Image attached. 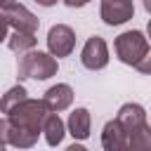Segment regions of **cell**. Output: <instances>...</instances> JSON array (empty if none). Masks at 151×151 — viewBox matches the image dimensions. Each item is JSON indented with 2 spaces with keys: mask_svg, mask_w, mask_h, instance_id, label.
I'll return each instance as SVG.
<instances>
[{
  "mask_svg": "<svg viewBox=\"0 0 151 151\" xmlns=\"http://www.w3.org/2000/svg\"><path fill=\"white\" fill-rule=\"evenodd\" d=\"M47 116H50L47 104H45L42 99H31V97H28L26 101L17 104L12 111L5 113V118H7L12 125L24 127V130H31V132H38V134L42 132V125H45Z\"/></svg>",
  "mask_w": 151,
  "mask_h": 151,
  "instance_id": "1",
  "label": "cell"
},
{
  "mask_svg": "<svg viewBox=\"0 0 151 151\" xmlns=\"http://www.w3.org/2000/svg\"><path fill=\"white\" fill-rule=\"evenodd\" d=\"M57 57H52L50 52H40V50H31L26 54H21L17 73L19 78H33V80H47L52 76H57Z\"/></svg>",
  "mask_w": 151,
  "mask_h": 151,
  "instance_id": "2",
  "label": "cell"
},
{
  "mask_svg": "<svg viewBox=\"0 0 151 151\" xmlns=\"http://www.w3.org/2000/svg\"><path fill=\"white\" fill-rule=\"evenodd\" d=\"M113 47H116V57L123 64L137 66L146 57V52L151 50V42H149V38L142 31H125V33H120L116 38Z\"/></svg>",
  "mask_w": 151,
  "mask_h": 151,
  "instance_id": "3",
  "label": "cell"
},
{
  "mask_svg": "<svg viewBox=\"0 0 151 151\" xmlns=\"http://www.w3.org/2000/svg\"><path fill=\"white\" fill-rule=\"evenodd\" d=\"M2 19H5V26L9 31H19V33H31L35 35L38 28H40V21L38 17L24 7L21 2H9V5H2Z\"/></svg>",
  "mask_w": 151,
  "mask_h": 151,
  "instance_id": "4",
  "label": "cell"
},
{
  "mask_svg": "<svg viewBox=\"0 0 151 151\" xmlns=\"http://www.w3.org/2000/svg\"><path fill=\"white\" fill-rule=\"evenodd\" d=\"M80 64L87 71H101L109 64V45L101 35H92L87 38V42L83 45L80 52Z\"/></svg>",
  "mask_w": 151,
  "mask_h": 151,
  "instance_id": "5",
  "label": "cell"
},
{
  "mask_svg": "<svg viewBox=\"0 0 151 151\" xmlns=\"http://www.w3.org/2000/svg\"><path fill=\"white\" fill-rule=\"evenodd\" d=\"M76 47V33L66 24H54L47 31V50L52 57H68Z\"/></svg>",
  "mask_w": 151,
  "mask_h": 151,
  "instance_id": "6",
  "label": "cell"
},
{
  "mask_svg": "<svg viewBox=\"0 0 151 151\" xmlns=\"http://www.w3.org/2000/svg\"><path fill=\"white\" fill-rule=\"evenodd\" d=\"M99 17L106 26H120L134 17V0H101Z\"/></svg>",
  "mask_w": 151,
  "mask_h": 151,
  "instance_id": "7",
  "label": "cell"
},
{
  "mask_svg": "<svg viewBox=\"0 0 151 151\" xmlns=\"http://www.w3.org/2000/svg\"><path fill=\"white\" fill-rule=\"evenodd\" d=\"M38 132H31V130H24V127H17L12 125L7 118L0 120V139H2V146H17V149H33L38 144Z\"/></svg>",
  "mask_w": 151,
  "mask_h": 151,
  "instance_id": "8",
  "label": "cell"
},
{
  "mask_svg": "<svg viewBox=\"0 0 151 151\" xmlns=\"http://www.w3.org/2000/svg\"><path fill=\"white\" fill-rule=\"evenodd\" d=\"M42 101L47 104L50 113H61V111H66V109L71 106V101H73V90H71V85H66V83H57V85H52V87L45 90Z\"/></svg>",
  "mask_w": 151,
  "mask_h": 151,
  "instance_id": "9",
  "label": "cell"
},
{
  "mask_svg": "<svg viewBox=\"0 0 151 151\" xmlns=\"http://www.w3.org/2000/svg\"><path fill=\"white\" fill-rule=\"evenodd\" d=\"M116 120L123 125V130H125V132H130V130H134V127H139V125H144V123H146V111H144V106H142V104L130 101V104H123V106L118 109Z\"/></svg>",
  "mask_w": 151,
  "mask_h": 151,
  "instance_id": "10",
  "label": "cell"
},
{
  "mask_svg": "<svg viewBox=\"0 0 151 151\" xmlns=\"http://www.w3.org/2000/svg\"><path fill=\"white\" fill-rule=\"evenodd\" d=\"M90 125H92V118H90V111L87 109H76L71 116H68V120H66V127H68V134L73 137V139H78V142H83V139H87L90 137Z\"/></svg>",
  "mask_w": 151,
  "mask_h": 151,
  "instance_id": "11",
  "label": "cell"
},
{
  "mask_svg": "<svg viewBox=\"0 0 151 151\" xmlns=\"http://www.w3.org/2000/svg\"><path fill=\"white\" fill-rule=\"evenodd\" d=\"M125 137H127V132L123 130V125L116 118L109 120L104 125V130H101V146H104V151H120L123 144H125Z\"/></svg>",
  "mask_w": 151,
  "mask_h": 151,
  "instance_id": "12",
  "label": "cell"
},
{
  "mask_svg": "<svg viewBox=\"0 0 151 151\" xmlns=\"http://www.w3.org/2000/svg\"><path fill=\"white\" fill-rule=\"evenodd\" d=\"M120 151H151V125L144 123L127 132Z\"/></svg>",
  "mask_w": 151,
  "mask_h": 151,
  "instance_id": "13",
  "label": "cell"
},
{
  "mask_svg": "<svg viewBox=\"0 0 151 151\" xmlns=\"http://www.w3.org/2000/svg\"><path fill=\"white\" fill-rule=\"evenodd\" d=\"M42 134H45V142H47L50 146H59V144H61V139H64V134H66V125H64V120L59 118V113H50V116H47V120H45V125H42Z\"/></svg>",
  "mask_w": 151,
  "mask_h": 151,
  "instance_id": "14",
  "label": "cell"
},
{
  "mask_svg": "<svg viewBox=\"0 0 151 151\" xmlns=\"http://www.w3.org/2000/svg\"><path fill=\"white\" fill-rule=\"evenodd\" d=\"M35 42H38V38H35V35H31V33H19V31H12V33L7 35V47H9L12 52H19V54L31 52V50L35 47Z\"/></svg>",
  "mask_w": 151,
  "mask_h": 151,
  "instance_id": "15",
  "label": "cell"
},
{
  "mask_svg": "<svg viewBox=\"0 0 151 151\" xmlns=\"http://www.w3.org/2000/svg\"><path fill=\"white\" fill-rule=\"evenodd\" d=\"M26 99H28L26 87H24V85H14V87H9V90L2 94L0 109H2V113H7V111H12L17 104H21V101H26Z\"/></svg>",
  "mask_w": 151,
  "mask_h": 151,
  "instance_id": "16",
  "label": "cell"
},
{
  "mask_svg": "<svg viewBox=\"0 0 151 151\" xmlns=\"http://www.w3.org/2000/svg\"><path fill=\"white\" fill-rule=\"evenodd\" d=\"M134 68H137L139 73H144V76H151V50L146 52V57H144V59H142Z\"/></svg>",
  "mask_w": 151,
  "mask_h": 151,
  "instance_id": "17",
  "label": "cell"
},
{
  "mask_svg": "<svg viewBox=\"0 0 151 151\" xmlns=\"http://www.w3.org/2000/svg\"><path fill=\"white\" fill-rule=\"evenodd\" d=\"M90 0H64V5H68V7H85Z\"/></svg>",
  "mask_w": 151,
  "mask_h": 151,
  "instance_id": "18",
  "label": "cell"
},
{
  "mask_svg": "<svg viewBox=\"0 0 151 151\" xmlns=\"http://www.w3.org/2000/svg\"><path fill=\"white\" fill-rule=\"evenodd\" d=\"M64 151H87V149H85L83 144H71V146H66Z\"/></svg>",
  "mask_w": 151,
  "mask_h": 151,
  "instance_id": "19",
  "label": "cell"
},
{
  "mask_svg": "<svg viewBox=\"0 0 151 151\" xmlns=\"http://www.w3.org/2000/svg\"><path fill=\"white\" fill-rule=\"evenodd\" d=\"M40 7H52V5H57V0H35Z\"/></svg>",
  "mask_w": 151,
  "mask_h": 151,
  "instance_id": "20",
  "label": "cell"
},
{
  "mask_svg": "<svg viewBox=\"0 0 151 151\" xmlns=\"http://www.w3.org/2000/svg\"><path fill=\"white\" fill-rule=\"evenodd\" d=\"M142 5H144V9L151 14V0H142Z\"/></svg>",
  "mask_w": 151,
  "mask_h": 151,
  "instance_id": "21",
  "label": "cell"
},
{
  "mask_svg": "<svg viewBox=\"0 0 151 151\" xmlns=\"http://www.w3.org/2000/svg\"><path fill=\"white\" fill-rule=\"evenodd\" d=\"M146 35H149V40H151V19H149V26H146Z\"/></svg>",
  "mask_w": 151,
  "mask_h": 151,
  "instance_id": "22",
  "label": "cell"
},
{
  "mask_svg": "<svg viewBox=\"0 0 151 151\" xmlns=\"http://www.w3.org/2000/svg\"><path fill=\"white\" fill-rule=\"evenodd\" d=\"M9 2H14V0H2V5H9Z\"/></svg>",
  "mask_w": 151,
  "mask_h": 151,
  "instance_id": "23",
  "label": "cell"
}]
</instances>
